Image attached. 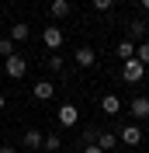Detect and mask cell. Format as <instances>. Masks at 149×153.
<instances>
[{"label":"cell","mask_w":149,"mask_h":153,"mask_svg":"<svg viewBox=\"0 0 149 153\" xmlns=\"http://www.w3.org/2000/svg\"><path fill=\"white\" fill-rule=\"evenodd\" d=\"M4 70H7V76H10V80H21V76L28 73V63H24L18 52H14V56H7V59H4Z\"/></svg>","instance_id":"2"},{"label":"cell","mask_w":149,"mask_h":153,"mask_svg":"<svg viewBox=\"0 0 149 153\" xmlns=\"http://www.w3.org/2000/svg\"><path fill=\"white\" fill-rule=\"evenodd\" d=\"M114 0H94V10H111Z\"/></svg>","instance_id":"21"},{"label":"cell","mask_w":149,"mask_h":153,"mask_svg":"<svg viewBox=\"0 0 149 153\" xmlns=\"http://www.w3.org/2000/svg\"><path fill=\"white\" fill-rule=\"evenodd\" d=\"M80 153H104V150H101V146H97V143H90V146H83V150H80Z\"/></svg>","instance_id":"22"},{"label":"cell","mask_w":149,"mask_h":153,"mask_svg":"<svg viewBox=\"0 0 149 153\" xmlns=\"http://www.w3.org/2000/svg\"><path fill=\"white\" fill-rule=\"evenodd\" d=\"M76 63H80V66H94V63H97V52H94L90 45H80L76 49Z\"/></svg>","instance_id":"10"},{"label":"cell","mask_w":149,"mask_h":153,"mask_svg":"<svg viewBox=\"0 0 149 153\" xmlns=\"http://www.w3.org/2000/svg\"><path fill=\"white\" fill-rule=\"evenodd\" d=\"M135 56V42H128V38H125V42H118V59L121 63H125V59H132Z\"/></svg>","instance_id":"14"},{"label":"cell","mask_w":149,"mask_h":153,"mask_svg":"<svg viewBox=\"0 0 149 153\" xmlns=\"http://www.w3.org/2000/svg\"><path fill=\"white\" fill-rule=\"evenodd\" d=\"M90 143H97V129H83V146H90Z\"/></svg>","instance_id":"20"},{"label":"cell","mask_w":149,"mask_h":153,"mask_svg":"<svg viewBox=\"0 0 149 153\" xmlns=\"http://www.w3.org/2000/svg\"><path fill=\"white\" fill-rule=\"evenodd\" d=\"M97 146L101 150H114L118 146V132H97Z\"/></svg>","instance_id":"12"},{"label":"cell","mask_w":149,"mask_h":153,"mask_svg":"<svg viewBox=\"0 0 149 153\" xmlns=\"http://www.w3.org/2000/svg\"><path fill=\"white\" fill-rule=\"evenodd\" d=\"M118 139H121L125 146H139V143H142V129H139V125H125V129L118 132Z\"/></svg>","instance_id":"5"},{"label":"cell","mask_w":149,"mask_h":153,"mask_svg":"<svg viewBox=\"0 0 149 153\" xmlns=\"http://www.w3.org/2000/svg\"><path fill=\"white\" fill-rule=\"evenodd\" d=\"M0 153H18V150H10V146H0Z\"/></svg>","instance_id":"23"},{"label":"cell","mask_w":149,"mask_h":153,"mask_svg":"<svg viewBox=\"0 0 149 153\" xmlns=\"http://www.w3.org/2000/svg\"><path fill=\"white\" fill-rule=\"evenodd\" d=\"M4 105H7V97H4V94H0V108H4Z\"/></svg>","instance_id":"25"},{"label":"cell","mask_w":149,"mask_h":153,"mask_svg":"<svg viewBox=\"0 0 149 153\" xmlns=\"http://www.w3.org/2000/svg\"><path fill=\"white\" fill-rule=\"evenodd\" d=\"M31 35V28L28 25H24V21H18V25H14V28H10V42H24V38Z\"/></svg>","instance_id":"13"},{"label":"cell","mask_w":149,"mask_h":153,"mask_svg":"<svg viewBox=\"0 0 149 153\" xmlns=\"http://www.w3.org/2000/svg\"><path fill=\"white\" fill-rule=\"evenodd\" d=\"M42 146H45L49 153H56V150H63V139H59V136L52 132V136H45V143H42Z\"/></svg>","instance_id":"16"},{"label":"cell","mask_w":149,"mask_h":153,"mask_svg":"<svg viewBox=\"0 0 149 153\" xmlns=\"http://www.w3.org/2000/svg\"><path fill=\"white\" fill-rule=\"evenodd\" d=\"M101 111H104V115H118V111H121V97H118V94H104V97H101Z\"/></svg>","instance_id":"7"},{"label":"cell","mask_w":149,"mask_h":153,"mask_svg":"<svg viewBox=\"0 0 149 153\" xmlns=\"http://www.w3.org/2000/svg\"><path fill=\"white\" fill-rule=\"evenodd\" d=\"M56 118H59V125H63V129H69V125L80 122V111H76V105H63V108L56 111Z\"/></svg>","instance_id":"4"},{"label":"cell","mask_w":149,"mask_h":153,"mask_svg":"<svg viewBox=\"0 0 149 153\" xmlns=\"http://www.w3.org/2000/svg\"><path fill=\"white\" fill-rule=\"evenodd\" d=\"M135 59H139L142 66H149V42H142V45H135Z\"/></svg>","instance_id":"17"},{"label":"cell","mask_w":149,"mask_h":153,"mask_svg":"<svg viewBox=\"0 0 149 153\" xmlns=\"http://www.w3.org/2000/svg\"><path fill=\"white\" fill-rule=\"evenodd\" d=\"M66 14H69V0H52L49 4V18L52 21H63Z\"/></svg>","instance_id":"8"},{"label":"cell","mask_w":149,"mask_h":153,"mask_svg":"<svg viewBox=\"0 0 149 153\" xmlns=\"http://www.w3.org/2000/svg\"><path fill=\"white\" fill-rule=\"evenodd\" d=\"M42 42H45L52 52H59V45L66 42V38H63V31H59V25H49V28L42 31Z\"/></svg>","instance_id":"3"},{"label":"cell","mask_w":149,"mask_h":153,"mask_svg":"<svg viewBox=\"0 0 149 153\" xmlns=\"http://www.w3.org/2000/svg\"><path fill=\"white\" fill-rule=\"evenodd\" d=\"M42 143H45V136L38 132V129H24V146L28 150H42Z\"/></svg>","instance_id":"11"},{"label":"cell","mask_w":149,"mask_h":153,"mask_svg":"<svg viewBox=\"0 0 149 153\" xmlns=\"http://www.w3.org/2000/svg\"><path fill=\"white\" fill-rule=\"evenodd\" d=\"M0 56H4V59L14 56V42H10V38H0Z\"/></svg>","instance_id":"19"},{"label":"cell","mask_w":149,"mask_h":153,"mask_svg":"<svg viewBox=\"0 0 149 153\" xmlns=\"http://www.w3.org/2000/svg\"><path fill=\"white\" fill-rule=\"evenodd\" d=\"M31 94H35V101H52V94H56V87L49 84V80H38Z\"/></svg>","instance_id":"9"},{"label":"cell","mask_w":149,"mask_h":153,"mask_svg":"<svg viewBox=\"0 0 149 153\" xmlns=\"http://www.w3.org/2000/svg\"><path fill=\"white\" fill-rule=\"evenodd\" d=\"M49 70H56V73H59V70H66V59L59 56V52H52V56H49Z\"/></svg>","instance_id":"18"},{"label":"cell","mask_w":149,"mask_h":153,"mask_svg":"<svg viewBox=\"0 0 149 153\" xmlns=\"http://www.w3.org/2000/svg\"><path fill=\"white\" fill-rule=\"evenodd\" d=\"M128 35H132V38H142V35H146V21H139V18H135V21L128 25Z\"/></svg>","instance_id":"15"},{"label":"cell","mask_w":149,"mask_h":153,"mask_svg":"<svg viewBox=\"0 0 149 153\" xmlns=\"http://www.w3.org/2000/svg\"><path fill=\"white\" fill-rule=\"evenodd\" d=\"M142 76H146V66H142V63H139L135 56L121 63V80H125V84H139Z\"/></svg>","instance_id":"1"},{"label":"cell","mask_w":149,"mask_h":153,"mask_svg":"<svg viewBox=\"0 0 149 153\" xmlns=\"http://www.w3.org/2000/svg\"><path fill=\"white\" fill-rule=\"evenodd\" d=\"M139 4H142V10H149V0H139Z\"/></svg>","instance_id":"24"},{"label":"cell","mask_w":149,"mask_h":153,"mask_svg":"<svg viewBox=\"0 0 149 153\" xmlns=\"http://www.w3.org/2000/svg\"><path fill=\"white\" fill-rule=\"evenodd\" d=\"M128 108H132V115H135L139 122H146V118H149V97H142V94H139V97H132V105H128Z\"/></svg>","instance_id":"6"}]
</instances>
